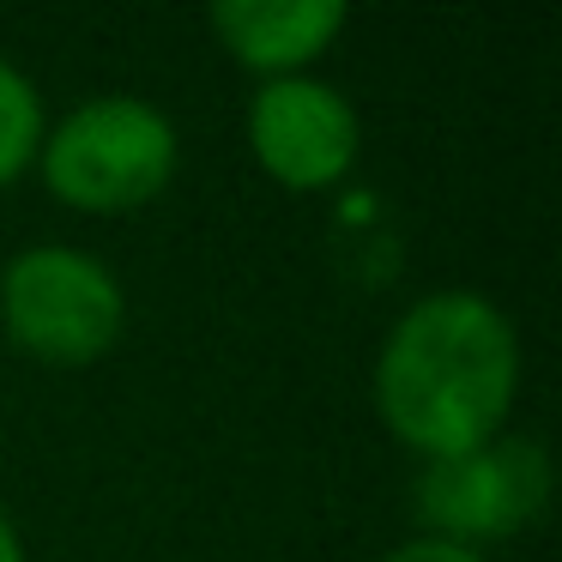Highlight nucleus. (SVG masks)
<instances>
[{
    "mask_svg": "<svg viewBox=\"0 0 562 562\" xmlns=\"http://www.w3.org/2000/svg\"><path fill=\"white\" fill-rule=\"evenodd\" d=\"M520 393V333L490 296H417L375 357L381 424L424 460L472 453L508 429Z\"/></svg>",
    "mask_w": 562,
    "mask_h": 562,
    "instance_id": "nucleus-1",
    "label": "nucleus"
},
{
    "mask_svg": "<svg viewBox=\"0 0 562 562\" xmlns=\"http://www.w3.org/2000/svg\"><path fill=\"white\" fill-rule=\"evenodd\" d=\"M182 139L176 122L146 98L103 91L61 115L55 134H43V182L61 206L79 212H139L170 188Z\"/></svg>",
    "mask_w": 562,
    "mask_h": 562,
    "instance_id": "nucleus-2",
    "label": "nucleus"
},
{
    "mask_svg": "<svg viewBox=\"0 0 562 562\" xmlns=\"http://www.w3.org/2000/svg\"><path fill=\"white\" fill-rule=\"evenodd\" d=\"M127 296L98 255L67 243H37L0 272V327L25 357L91 363L122 339Z\"/></svg>",
    "mask_w": 562,
    "mask_h": 562,
    "instance_id": "nucleus-3",
    "label": "nucleus"
},
{
    "mask_svg": "<svg viewBox=\"0 0 562 562\" xmlns=\"http://www.w3.org/2000/svg\"><path fill=\"white\" fill-rule=\"evenodd\" d=\"M544 490H550L544 448L502 429L496 441H484L472 453L429 460L424 477H417V514H424L429 538L477 550L490 538L520 532L544 508Z\"/></svg>",
    "mask_w": 562,
    "mask_h": 562,
    "instance_id": "nucleus-4",
    "label": "nucleus"
},
{
    "mask_svg": "<svg viewBox=\"0 0 562 562\" xmlns=\"http://www.w3.org/2000/svg\"><path fill=\"white\" fill-rule=\"evenodd\" d=\"M248 151L272 182L308 194V188H333L339 176H351L363 151V122L351 98L327 79H260L248 103Z\"/></svg>",
    "mask_w": 562,
    "mask_h": 562,
    "instance_id": "nucleus-5",
    "label": "nucleus"
},
{
    "mask_svg": "<svg viewBox=\"0 0 562 562\" xmlns=\"http://www.w3.org/2000/svg\"><path fill=\"white\" fill-rule=\"evenodd\" d=\"M345 0H218L212 31L260 79H291L345 31Z\"/></svg>",
    "mask_w": 562,
    "mask_h": 562,
    "instance_id": "nucleus-6",
    "label": "nucleus"
},
{
    "mask_svg": "<svg viewBox=\"0 0 562 562\" xmlns=\"http://www.w3.org/2000/svg\"><path fill=\"white\" fill-rule=\"evenodd\" d=\"M37 151H43V98L25 67L0 55V188L19 182L37 164Z\"/></svg>",
    "mask_w": 562,
    "mask_h": 562,
    "instance_id": "nucleus-7",
    "label": "nucleus"
},
{
    "mask_svg": "<svg viewBox=\"0 0 562 562\" xmlns=\"http://www.w3.org/2000/svg\"><path fill=\"white\" fill-rule=\"evenodd\" d=\"M381 562H484V550H465V544H448V538H405L400 550H387Z\"/></svg>",
    "mask_w": 562,
    "mask_h": 562,
    "instance_id": "nucleus-8",
    "label": "nucleus"
},
{
    "mask_svg": "<svg viewBox=\"0 0 562 562\" xmlns=\"http://www.w3.org/2000/svg\"><path fill=\"white\" fill-rule=\"evenodd\" d=\"M0 562H25V538H19V526L0 514Z\"/></svg>",
    "mask_w": 562,
    "mask_h": 562,
    "instance_id": "nucleus-9",
    "label": "nucleus"
}]
</instances>
